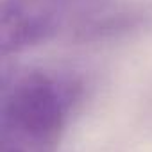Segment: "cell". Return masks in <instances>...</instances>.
I'll use <instances>...</instances> for the list:
<instances>
[{
  "label": "cell",
  "mask_w": 152,
  "mask_h": 152,
  "mask_svg": "<svg viewBox=\"0 0 152 152\" xmlns=\"http://www.w3.org/2000/svg\"><path fill=\"white\" fill-rule=\"evenodd\" d=\"M79 97L81 83L73 75L48 70L4 72L0 152H56Z\"/></svg>",
  "instance_id": "6da1fadb"
},
{
  "label": "cell",
  "mask_w": 152,
  "mask_h": 152,
  "mask_svg": "<svg viewBox=\"0 0 152 152\" xmlns=\"http://www.w3.org/2000/svg\"><path fill=\"white\" fill-rule=\"evenodd\" d=\"M111 0H2L0 50L15 56L64 32L91 39L95 29L113 13Z\"/></svg>",
  "instance_id": "7a4b0ae2"
}]
</instances>
